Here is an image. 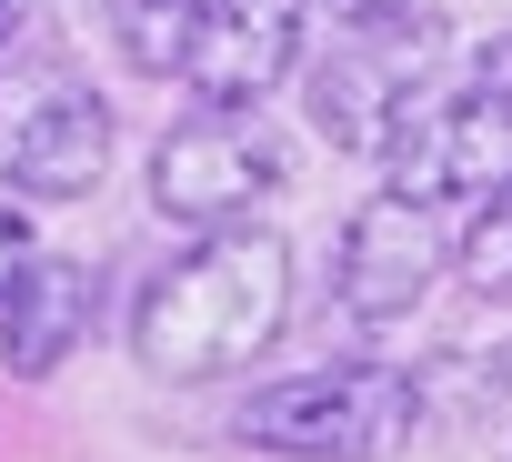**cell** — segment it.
Wrapping results in <instances>:
<instances>
[{
  "instance_id": "6da1fadb",
  "label": "cell",
  "mask_w": 512,
  "mask_h": 462,
  "mask_svg": "<svg viewBox=\"0 0 512 462\" xmlns=\"http://www.w3.org/2000/svg\"><path fill=\"white\" fill-rule=\"evenodd\" d=\"M292 312V252L282 231H201L191 252H171L141 302H131V352L151 382H211L251 362Z\"/></svg>"
},
{
  "instance_id": "7a4b0ae2",
  "label": "cell",
  "mask_w": 512,
  "mask_h": 462,
  "mask_svg": "<svg viewBox=\"0 0 512 462\" xmlns=\"http://www.w3.org/2000/svg\"><path fill=\"white\" fill-rule=\"evenodd\" d=\"M422 422V382L392 362H332V372H292L272 392H251L231 412V432L251 452H292V462H382L402 452Z\"/></svg>"
},
{
  "instance_id": "3957f363",
  "label": "cell",
  "mask_w": 512,
  "mask_h": 462,
  "mask_svg": "<svg viewBox=\"0 0 512 462\" xmlns=\"http://www.w3.org/2000/svg\"><path fill=\"white\" fill-rule=\"evenodd\" d=\"M382 161H392V201H442V191H492L502 171H512V31L492 41V51H472V71L452 81V91H422L402 121H392V141H382Z\"/></svg>"
},
{
  "instance_id": "277c9868",
  "label": "cell",
  "mask_w": 512,
  "mask_h": 462,
  "mask_svg": "<svg viewBox=\"0 0 512 462\" xmlns=\"http://www.w3.org/2000/svg\"><path fill=\"white\" fill-rule=\"evenodd\" d=\"M111 161V101L61 61V51H11L0 61V181L81 201Z\"/></svg>"
},
{
  "instance_id": "5b68a950",
  "label": "cell",
  "mask_w": 512,
  "mask_h": 462,
  "mask_svg": "<svg viewBox=\"0 0 512 462\" xmlns=\"http://www.w3.org/2000/svg\"><path fill=\"white\" fill-rule=\"evenodd\" d=\"M282 171H292V151L272 141L262 111H191L151 151V211L181 231H241L251 201L282 191Z\"/></svg>"
},
{
  "instance_id": "8992f818",
  "label": "cell",
  "mask_w": 512,
  "mask_h": 462,
  "mask_svg": "<svg viewBox=\"0 0 512 462\" xmlns=\"http://www.w3.org/2000/svg\"><path fill=\"white\" fill-rule=\"evenodd\" d=\"M432 51H442L432 11H402V21H372V31H332V51L312 61V131L332 151H382L392 121L422 101Z\"/></svg>"
},
{
  "instance_id": "52a82bcc",
  "label": "cell",
  "mask_w": 512,
  "mask_h": 462,
  "mask_svg": "<svg viewBox=\"0 0 512 462\" xmlns=\"http://www.w3.org/2000/svg\"><path fill=\"white\" fill-rule=\"evenodd\" d=\"M302 61V11L292 0H201L181 31V91L201 111H262Z\"/></svg>"
},
{
  "instance_id": "ba28073f",
  "label": "cell",
  "mask_w": 512,
  "mask_h": 462,
  "mask_svg": "<svg viewBox=\"0 0 512 462\" xmlns=\"http://www.w3.org/2000/svg\"><path fill=\"white\" fill-rule=\"evenodd\" d=\"M432 272H442V231H432V211L422 201H392V191H372L352 221H342V252H332V292H342V312L352 322H412L422 312V292H432Z\"/></svg>"
},
{
  "instance_id": "9c48e42d",
  "label": "cell",
  "mask_w": 512,
  "mask_h": 462,
  "mask_svg": "<svg viewBox=\"0 0 512 462\" xmlns=\"http://www.w3.org/2000/svg\"><path fill=\"white\" fill-rule=\"evenodd\" d=\"M91 322H101V272L71 262V252H41L11 282V302H0V372L11 382H51L91 342Z\"/></svg>"
},
{
  "instance_id": "30bf717a",
  "label": "cell",
  "mask_w": 512,
  "mask_h": 462,
  "mask_svg": "<svg viewBox=\"0 0 512 462\" xmlns=\"http://www.w3.org/2000/svg\"><path fill=\"white\" fill-rule=\"evenodd\" d=\"M452 262H462V282H472V292H512V171L472 201L462 252H452Z\"/></svg>"
},
{
  "instance_id": "8fae6325",
  "label": "cell",
  "mask_w": 512,
  "mask_h": 462,
  "mask_svg": "<svg viewBox=\"0 0 512 462\" xmlns=\"http://www.w3.org/2000/svg\"><path fill=\"white\" fill-rule=\"evenodd\" d=\"M302 21H332V31H372V21H402L412 0H292Z\"/></svg>"
},
{
  "instance_id": "7c38bea8",
  "label": "cell",
  "mask_w": 512,
  "mask_h": 462,
  "mask_svg": "<svg viewBox=\"0 0 512 462\" xmlns=\"http://www.w3.org/2000/svg\"><path fill=\"white\" fill-rule=\"evenodd\" d=\"M31 262H41V242H31V221H21L11 201H0V302H11V282H21Z\"/></svg>"
},
{
  "instance_id": "4fadbf2b",
  "label": "cell",
  "mask_w": 512,
  "mask_h": 462,
  "mask_svg": "<svg viewBox=\"0 0 512 462\" xmlns=\"http://www.w3.org/2000/svg\"><path fill=\"white\" fill-rule=\"evenodd\" d=\"M21 31H31V0H0V61L21 51Z\"/></svg>"
},
{
  "instance_id": "5bb4252c",
  "label": "cell",
  "mask_w": 512,
  "mask_h": 462,
  "mask_svg": "<svg viewBox=\"0 0 512 462\" xmlns=\"http://www.w3.org/2000/svg\"><path fill=\"white\" fill-rule=\"evenodd\" d=\"M121 11H141V21H191L201 0H121Z\"/></svg>"
}]
</instances>
